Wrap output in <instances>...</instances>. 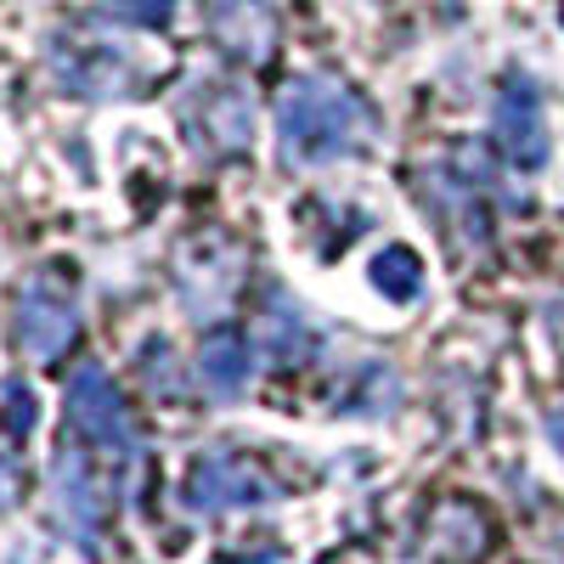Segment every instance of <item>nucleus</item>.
Returning a JSON list of instances; mask_svg holds the SVG:
<instances>
[{
    "instance_id": "15",
    "label": "nucleus",
    "mask_w": 564,
    "mask_h": 564,
    "mask_svg": "<svg viewBox=\"0 0 564 564\" xmlns=\"http://www.w3.org/2000/svg\"><path fill=\"white\" fill-rule=\"evenodd\" d=\"M135 367H141V379H148V384H159L153 395H181V372H175V356H170L164 339H148V345H141Z\"/></svg>"
},
{
    "instance_id": "5",
    "label": "nucleus",
    "mask_w": 564,
    "mask_h": 564,
    "mask_svg": "<svg viewBox=\"0 0 564 564\" xmlns=\"http://www.w3.org/2000/svg\"><path fill=\"white\" fill-rule=\"evenodd\" d=\"M282 486H271L260 468H249L243 457H231V452H204L193 463V475H186L181 486V502L186 513H231V508H260V502H276Z\"/></svg>"
},
{
    "instance_id": "7",
    "label": "nucleus",
    "mask_w": 564,
    "mask_h": 564,
    "mask_svg": "<svg viewBox=\"0 0 564 564\" xmlns=\"http://www.w3.org/2000/svg\"><path fill=\"white\" fill-rule=\"evenodd\" d=\"M79 334V305L68 289H57V282H29V289L18 294L12 305V339L18 350H29L34 361H52L68 339Z\"/></svg>"
},
{
    "instance_id": "16",
    "label": "nucleus",
    "mask_w": 564,
    "mask_h": 564,
    "mask_svg": "<svg viewBox=\"0 0 564 564\" xmlns=\"http://www.w3.org/2000/svg\"><path fill=\"white\" fill-rule=\"evenodd\" d=\"M0 406H7V435L29 441V435H34V423H40V401H34V390H29L23 379H12L7 395H0Z\"/></svg>"
},
{
    "instance_id": "9",
    "label": "nucleus",
    "mask_w": 564,
    "mask_h": 564,
    "mask_svg": "<svg viewBox=\"0 0 564 564\" xmlns=\"http://www.w3.org/2000/svg\"><path fill=\"white\" fill-rule=\"evenodd\" d=\"M209 29L238 63H260L276 40V18L265 0H209Z\"/></svg>"
},
{
    "instance_id": "8",
    "label": "nucleus",
    "mask_w": 564,
    "mask_h": 564,
    "mask_svg": "<svg viewBox=\"0 0 564 564\" xmlns=\"http://www.w3.org/2000/svg\"><path fill=\"white\" fill-rule=\"evenodd\" d=\"M52 508H57L63 531H74L85 547L97 542V525H102V486H97V475H90V463H85V452H79L74 441H63L57 457H52Z\"/></svg>"
},
{
    "instance_id": "1",
    "label": "nucleus",
    "mask_w": 564,
    "mask_h": 564,
    "mask_svg": "<svg viewBox=\"0 0 564 564\" xmlns=\"http://www.w3.org/2000/svg\"><path fill=\"white\" fill-rule=\"evenodd\" d=\"M372 113L350 85L327 74H300L276 102V153L289 170H327L372 141Z\"/></svg>"
},
{
    "instance_id": "11",
    "label": "nucleus",
    "mask_w": 564,
    "mask_h": 564,
    "mask_svg": "<svg viewBox=\"0 0 564 564\" xmlns=\"http://www.w3.org/2000/svg\"><path fill=\"white\" fill-rule=\"evenodd\" d=\"M198 379H204L209 401L231 406V401L249 390V379H254V350H249V339H238V334L209 339V345L198 350Z\"/></svg>"
},
{
    "instance_id": "3",
    "label": "nucleus",
    "mask_w": 564,
    "mask_h": 564,
    "mask_svg": "<svg viewBox=\"0 0 564 564\" xmlns=\"http://www.w3.org/2000/svg\"><path fill=\"white\" fill-rule=\"evenodd\" d=\"M181 119H186V135H193L198 153H243L254 141V102L231 79L193 85L181 102Z\"/></svg>"
},
{
    "instance_id": "18",
    "label": "nucleus",
    "mask_w": 564,
    "mask_h": 564,
    "mask_svg": "<svg viewBox=\"0 0 564 564\" xmlns=\"http://www.w3.org/2000/svg\"><path fill=\"white\" fill-rule=\"evenodd\" d=\"M547 435H553V446H558V457H564V412L547 417Z\"/></svg>"
},
{
    "instance_id": "17",
    "label": "nucleus",
    "mask_w": 564,
    "mask_h": 564,
    "mask_svg": "<svg viewBox=\"0 0 564 564\" xmlns=\"http://www.w3.org/2000/svg\"><path fill=\"white\" fill-rule=\"evenodd\" d=\"M18 497V463L7 457V452H0V508H7Z\"/></svg>"
},
{
    "instance_id": "12",
    "label": "nucleus",
    "mask_w": 564,
    "mask_h": 564,
    "mask_svg": "<svg viewBox=\"0 0 564 564\" xmlns=\"http://www.w3.org/2000/svg\"><path fill=\"white\" fill-rule=\"evenodd\" d=\"M231 276H238V265H231L226 254H193L186 260V271H181V305H186V316L193 322H204V316H220V305H226V294H231Z\"/></svg>"
},
{
    "instance_id": "6",
    "label": "nucleus",
    "mask_w": 564,
    "mask_h": 564,
    "mask_svg": "<svg viewBox=\"0 0 564 564\" xmlns=\"http://www.w3.org/2000/svg\"><path fill=\"white\" fill-rule=\"evenodd\" d=\"M491 124H497V141L513 170L536 175L553 153V135H547V119H542V90L531 74H508L497 85V108H491Z\"/></svg>"
},
{
    "instance_id": "13",
    "label": "nucleus",
    "mask_w": 564,
    "mask_h": 564,
    "mask_svg": "<svg viewBox=\"0 0 564 564\" xmlns=\"http://www.w3.org/2000/svg\"><path fill=\"white\" fill-rule=\"evenodd\" d=\"M367 282H372V289H379L390 305H412V300L423 294V260H417V249L384 243L379 254L367 260Z\"/></svg>"
},
{
    "instance_id": "14",
    "label": "nucleus",
    "mask_w": 564,
    "mask_h": 564,
    "mask_svg": "<svg viewBox=\"0 0 564 564\" xmlns=\"http://www.w3.org/2000/svg\"><path fill=\"white\" fill-rule=\"evenodd\" d=\"M97 18H108L119 29H170L175 0H102Z\"/></svg>"
},
{
    "instance_id": "4",
    "label": "nucleus",
    "mask_w": 564,
    "mask_h": 564,
    "mask_svg": "<svg viewBox=\"0 0 564 564\" xmlns=\"http://www.w3.org/2000/svg\"><path fill=\"white\" fill-rule=\"evenodd\" d=\"M68 423H74V435H85L90 446H102L113 457H135V423L124 412V395L113 390V379L97 367V361H85L74 379H68Z\"/></svg>"
},
{
    "instance_id": "2",
    "label": "nucleus",
    "mask_w": 564,
    "mask_h": 564,
    "mask_svg": "<svg viewBox=\"0 0 564 564\" xmlns=\"http://www.w3.org/2000/svg\"><path fill=\"white\" fill-rule=\"evenodd\" d=\"M141 57L108 40H52V79L79 102H124L141 90Z\"/></svg>"
},
{
    "instance_id": "10",
    "label": "nucleus",
    "mask_w": 564,
    "mask_h": 564,
    "mask_svg": "<svg viewBox=\"0 0 564 564\" xmlns=\"http://www.w3.org/2000/svg\"><path fill=\"white\" fill-rule=\"evenodd\" d=\"M260 345H265V356H271L276 367L311 361V350H316V334H311L305 311L282 294V289H271V300L260 305Z\"/></svg>"
}]
</instances>
